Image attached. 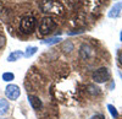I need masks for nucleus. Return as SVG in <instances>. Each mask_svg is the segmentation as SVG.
<instances>
[{
    "mask_svg": "<svg viewBox=\"0 0 122 119\" xmlns=\"http://www.w3.org/2000/svg\"><path fill=\"white\" fill-rule=\"evenodd\" d=\"M89 119H105V117L101 114V113H97V114H94V115H92Z\"/></svg>",
    "mask_w": 122,
    "mask_h": 119,
    "instance_id": "16",
    "label": "nucleus"
},
{
    "mask_svg": "<svg viewBox=\"0 0 122 119\" xmlns=\"http://www.w3.org/2000/svg\"><path fill=\"white\" fill-rule=\"evenodd\" d=\"M118 62H120V64L122 65V53H121V54L118 55Z\"/></svg>",
    "mask_w": 122,
    "mask_h": 119,
    "instance_id": "18",
    "label": "nucleus"
},
{
    "mask_svg": "<svg viewBox=\"0 0 122 119\" xmlns=\"http://www.w3.org/2000/svg\"><path fill=\"white\" fill-rule=\"evenodd\" d=\"M22 57H23V52H21V51H14V52H11V53L9 54L7 62H9V63L17 62V60H20Z\"/></svg>",
    "mask_w": 122,
    "mask_h": 119,
    "instance_id": "9",
    "label": "nucleus"
},
{
    "mask_svg": "<svg viewBox=\"0 0 122 119\" xmlns=\"http://www.w3.org/2000/svg\"><path fill=\"white\" fill-rule=\"evenodd\" d=\"M79 55L83 59H88L92 55V48L88 44H82L79 48Z\"/></svg>",
    "mask_w": 122,
    "mask_h": 119,
    "instance_id": "8",
    "label": "nucleus"
},
{
    "mask_svg": "<svg viewBox=\"0 0 122 119\" xmlns=\"http://www.w3.org/2000/svg\"><path fill=\"white\" fill-rule=\"evenodd\" d=\"M37 25V21L33 16H25L21 21V25H20V28L23 33H30L34 31Z\"/></svg>",
    "mask_w": 122,
    "mask_h": 119,
    "instance_id": "4",
    "label": "nucleus"
},
{
    "mask_svg": "<svg viewBox=\"0 0 122 119\" xmlns=\"http://www.w3.org/2000/svg\"><path fill=\"white\" fill-rule=\"evenodd\" d=\"M1 79L5 81V82H11V81H14L15 80V74L14 73H4L3 75H1Z\"/></svg>",
    "mask_w": 122,
    "mask_h": 119,
    "instance_id": "13",
    "label": "nucleus"
},
{
    "mask_svg": "<svg viewBox=\"0 0 122 119\" xmlns=\"http://www.w3.org/2000/svg\"><path fill=\"white\" fill-rule=\"evenodd\" d=\"M40 9L45 14H53V15H62L65 9L62 4H60L59 1H54V0H43L40 3Z\"/></svg>",
    "mask_w": 122,
    "mask_h": 119,
    "instance_id": "1",
    "label": "nucleus"
},
{
    "mask_svg": "<svg viewBox=\"0 0 122 119\" xmlns=\"http://www.w3.org/2000/svg\"><path fill=\"white\" fill-rule=\"evenodd\" d=\"M4 44H5V38L3 36H0V48L4 47Z\"/></svg>",
    "mask_w": 122,
    "mask_h": 119,
    "instance_id": "17",
    "label": "nucleus"
},
{
    "mask_svg": "<svg viewBox=\"0 0 122 119\" xmlns=\"http://www.w3.org/2000/svg\"><path fill=\"white\" fill-rule=\"evenodd\" d=\"M10 109L9 101L5 98H0V115H5Z\"/></svg>",
    "mask_w": 122,
    "mask_h": 119,
    "instance_id": "10",
    "label": "nucleus"
},
{
    "mask_svg": "<svg viewBox=\"0 0 122 119\" xmlns=\"http://www.w3.org/2000/svg\"><path fill=\"white\" fill-rule=\"evenodd\" d=\"M92 79L95 84H104L110 79V71L107 68H98L92 74Z\"/></svg>",
    "mask_w": 122,
    "mask_h": 119,
    "instance_id": "2",
    "label": "nucleus"
},
{
    "mask_svg": "<svg viewBox=\"0 0 122 119\" xmlns=\"http://www.w3.org/2000/svg\"><path fill=\"white\" fill-rule=\"evenodd\" d=\"M64 51L66 52V49H68V51L67 52H71V51H73V43L72 42H65L64 43Z\"/></svg>",
    "mask_w": 122,
    "mask_h": 119,
    "instance_id": "15",
    "label": "nucleus"
},
{
    "mask_svg": "<svg viewBox=\"0 0 122 119\" xmlns=\"http://www.w3.org/2000/svg\"><path fill=\"white\" fill-rule=\"evenodd\" d=\"M61 41H62V38H61V37H50L48 39H43V41H40V43H42V44H48V45H53V44H57Z\"/></svg>",
    "mask_w": 122,
    "mask_h": 119,
    "instance_id": "11",
    "label": "nucleus"
},
{
    "mask_svg": "<svg viewBox=\"0 0 122 119\" xmlns=\"http://www.w3.org/2000/svg\"><path fill=\"white\" fill-rule=\"evenodd\" d=\"M121 12H122V1H117L107 12V17L109 18H117V17H120Z\"/></svg>",
    "mask_w": 122,
    "mask_h": 119,
    "instance_id": "7",
    "label": "nucleus"
},
{
    "mask_svg": "<svg viewBox=\"0 0 122 119\" xmlns=\"http://www.w3.org/2000/svg\"><path fill=\"white\" fill-rule=\"evenodd\" d=\"M57 26L56 21L51 17H44L42 21H40V25H39V31L42 34H48L49 32H51L53 29Z\"/></svg>",
    "mask_w": 122,
    "mask_h": 119,
    "instance_id": "3",
    "label": "nucleus"
},
{
    "mask_svg": "<svg viewBox=\"0 0 122 119\" xmlns=\"http://www.w3.org/2000/svg\"><path fill=\"white\" fill-rule=\"evenodd\" d=\"M27 100H28V103L30 104V107H32L33 109H36V111H39L40 108L43 107L42 100H40L39 97L34 96V95H28L27 96Z\"/></svg>",
    "mask_w": 122,
    "mask_h": 119,
    "instance_id": "6",
    "label": "nucleus"
},
{
    "mask_svg": "<svg viewBox=\"0 0 122 119\" xmlns=\"http://www.w3.org/2000/svg\"><path fill=\"white\" fill-rule=\"evenodd\" d=\"M37 52H38V48H37V47H34V45H32V47H27L26 52L23 53V57H25V58H30L32 55H34Z\"/></svg>",
    "mask_w": 122,
    "mask_h": 119,
    "instance_id": "12",
    "label": "nucleus"
},
{
    "mask_svg": "<svg viewBox=\"0 0 122 119\" xmlns=\"http://www.w3.org/2000/svg\"><path fill=\"white\" fill-rule=\"evenodd\" d=\"M120 41L122 42V29H121V34H120Z\"/></svg>",
    "mask_w": 122,
    "mask_h": 119,
    "instance_id": "19",
    "label": "nucleus"
},
{
    "mask_svg": "<svg viewBox=\"0 0 122 119\" xmlns=\"http://www.w3.org/2000/svg\"><path fill=\"white\" fill-rule=\"evenodd\" d=\"M107 109H109V112H110V114H111V117H112V118L116 119L118 117V112H117V109L112 104H107Z\"/></svg>",
    "mask_w": 122,
    "mask_h": 119,
    "instance_id": "14",
    "label": "nucleus"
},
{
    "mask_svg": "<svg viewBox=\"0 0 122 119\" xmlns=\"http://www.w3.org/2000/svg\"><path fill=\"white\" fill-rule=\"evenodd\" d=\"M5 96L10 101H16L21 96V88H20V86H17L15 84H9L5 87Z\"/></svg>",
    "mask_w": 122,
    "mask_h": 119,
    "instance_id": "5",
    "label": "nucleus"
}]
</instances>
